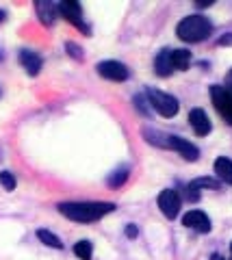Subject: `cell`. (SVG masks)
<instances>
[{
  "mask_svg": "<svg viewBox=\"0 0 232 260\" xmlns=\"http://www.w3.org/2000/svg\"><path fill=\"white\" fill-rule=\"evenodd\" d=\"M113 210L115 204H109V202H63V204H59V213L63 217L81 223L98 221Z\"/></svg>",
  "mask_w": 232,
  "mask_h": 260,
  "instance_id": "1",
  "label": "cell"
},
{
  "mask_svg": "<svg viewBox=\"0 0 232 260\" xmlns=\"http://www.w3.org/2000/svg\"><path fill=\"white\" fill-rule=\"evenodd\" d=\"M211 30H213V24L209 18H204V15H189V18L182 20L178 24V28H176L178 37L187 44L204 42V39L211 35Z\"/></svg>",
  "mask_w": 232,
  "mask_h": 260,
  "instance_id": "2",
  "label": "cell"
},
{
  "mask_svg": "<svg viewBox=\"0 0 232 260\" xmlns=\"http://www.w3.org/2000/svg\"><path fill=\"white\" fill-rule=\"evenodd\" d=\"M148 100L152 104V109H154L156 113H161L163 117H174L180 109V104L174 95L165 93V91H158V89H148Z\"/></svg>",
  "mask_w": 232,
  "mask_h": 260,
  "instance_id": "3",
  "label": "cell"
},
{
  "mask_svg": "<svg viewBox=\"0 0 232 260\" xmlns=\"http://www.w3.org/2000/svg\"><path fill=\"white\" fill-rule=\"evenodd\" d=\"M211 100L215 104V109L219 111V115L232 124V91L228 87H221V85H215L211 87Z\"/></svg>",
  "mask_w": 232,
  "mask_h": 260,
  "instance_id": "4",
  "label": "cell"
},
{
  "mask_svg": "<svg viewBox=\"0 0 232 260\" xmlns=\"http://www.w3.org/2000/svg\"><path fill=\"white\" fill-rule=\"evenodd\" d=\"M156 204H158L161 213L167 219H176V217H178V213H180V195L176 191H172V189H165L156 198Z\"/></svg>",
  "mask_w": 232,
  "mask_h": 260,
  "instance_id": "5",
  "label": "cell"
},
{
  "mask_svg": "<svg viewBox=\"0 0 232 260\" xmlns=\"http://www.w3.org/2000/svg\"><path fill=\"white\" fill-rule=\"evenodd\" d=\"M98 74L102 78H107V80H115V83H122V80H126L128 76H130V72H128V68L124 63H119V61H102L98 63Z\"/></svg>",
  "mask_w": 232,
  "mask_h": 260,
  "instance_id": "6",
  "label": "cell"
},
{
  "mask_svg": "<svg viewBox=\"0 0 232 260\" xmlns=\"http://www.w3.org/2000/svg\"><path fill=\"white\" fill-rule=\"evenodd\" d=\"M57 9L63 13V18L74 24L76 28H81L83 32H89V26L83 22V9H81V5L78 3H74V0H65V3H61Z\"/></svg>",
  "mask_w": 232,
  "mask_h": 260,
  "instance_id": "7",
  "label": "cell"
},
{
  "mask_svg": "<svg viewBox=\"0 0 232 260\" xmlns=\"http://www.w3.org/2000/svg\"><path fill=\"white\" fill-rule=\"evenodd\" d=\"M182 223L195 232H202V234L211 232V219L206 217L202 210H189V213L182 217Z\"/></svg>",
  "mask_w": 232,
  "mask_h": 260,
  "instance_id": "8",
  "label": "cell"
},
{
  "mask_svg": "<svg viewBox=\"0 0 232 260\" xmlns=\"http://www.w3.org/2000/svg\"><path fill=\"white\" fill-rule=\"evenodd\" d=\"M170 150H176L180 154V156H185L187 160H197L200 158V150L195 148L193 143H189L187 139H182V137H174L170 135Z\"/></svg>",
  "mask_w": 232,
  "mask_h": 260,
  "instance_id": "9",
  "label": "cell"
},
{
  "mask_svg": "<svg viewBox=\"0 0 232 260\" xmlns=\"http://www.w3.org/2000/svg\"><path fill=\"white\" fill-rule=\"evenodd\" d=\"M189 121H191V128L195 130L197 137H206L211 133V119L209 115L202 111V109H193L189 113Z\"/></svg>",
  "mask_w": 232,
  "mask_h": 260,
  "instance_id": "10",
  "label": "cell"
},
{
  "mask_svg": "<svg viewBox=\"0 0 232 260\" xmlns=\"http://www.w3.org/2000/svg\"><path fill=\"white\" fill-rule=\"evenodd\" d=\"M20 63L30 76H37L39 72H42V65H44L42 56H39L37 52H33V50H22L20 52Z\"/></svg>",
  "mask_w": 232,
  "mask_h": 260,
  "instance_id": "11",
  "label": "cell"
},
{
  "mask_svg": "<svg viewBox=\"0 0 232 260\" xmlns=\"http://www.w3.org/2000/svg\"><path fill=\"white\" fill-rule=\"evenodd\" d=\"M154 70H156L158 76H170L174 72V61H172V50H170V48H165V50H161L156 54Z\"/></svg>",
  "mask_w": 232,
  "mask_h": 260,
  "instance_id": "12",
  "label": "cell"
},
{
  "mask_svg": "<svg viewBox=\"0 0 232 260\" xmlns=\"http://www.w3.org/2000/svg\"><path fill=\"white\" fill-rule=\"evenodd\" d=\"M35 11H37L39 20H42L46 26H50V24L54 22V18H57V7H54L52 3H48V0H37Z\"/></svg>",
  "mask_w": 232,
  "mask_h": 260,
  "instance_id": "13",
  "label": "cell"
},
{
  "mask_svg": "<svg viewBox=\"0 0 232 260\" xmlns=\"http://www.w3.org/2000/svg\"><path fill=\"white\" fill-rule=\"evenodd\" d=\"M200 189H219V182L213 180V178H197V180L189 184V200H197Z\"/></svg>",
  "mask_w": 232,
  "mask_h": 260,
  "instance_id": "14",
  "label": "cell"
},
{
  "mask_svg": "<svg viewBox=\"0 0 232 260\" xmlns=\"http://www.w3.org/2000/svg\"><path fill=\"white\" fill-rule=\"evenodd\" d=\"M215 174L219 176V180L226 184H232V160L230 158H217L215 160Z\"/></svg>",
  "mask_w": 232,
  "mask_h": 260,
  "instance_id": "15",
  "label": "cell"
},
{
  "mask_svg": "<svg viewBox=\"0 0 232 260\" xmlns=\"http://www.w3.org/2000/svg\"><path fill=\"white\" fill-rule=\"evenodd\" d=\"M143 137H146L148 143H152V145H158V148H170V135H163V133H158V130L146 128V130H143Z\"/></svg>",
  "mask_w": 232,
  "mask_h": 260,
  "instance_id": "16",
  "label": "cell"
},
{
  "mask_svg": "<svg viewBox=\"0 0 232 260\" xmlns=\"http://www.w3.org/2000/svg\"><path fill=\"white\" fill-rule=\"evenodd\" d=\"M172 61H174V70L185 72L191 63V52L189 50H172Z\"/></svg>",
  "mask_w": 232,
  "mask_h": 260,
  "instance_id": "17",
  "label": "cell"
},
{
  "mask_svg": "<svg viewBox=\"0 0 232 260\" xmlns=\"http://www.w3.org/2000/svg\"><path fill=\"white\" fill-rule=\"evenodd\" d=\"M37 239L42 241L44 245H48V247H54V249H61L63 247L61 239L57 237V234H52L50 230H37Z\"/></svg>",
  "mask_w": 232,
  "mask_h": 260,
  "instance_id": "18",
  "label": "cell"
},
{
  "mask_svg": "<svg viewBox=\"0 0 232 260\" xmlns=\"http://www.w3.org/2000/svg\"><path fill=\"white\" fill-rule=\"evenodd\" d=\"M74 254L81 258V260H91V254H93V247L89 241H78L74 245Z\"/></svg>",
  "mask_w": 232,
  "mask_h": 260,
  "instance_id": "19",
  "label": "cell"
},
{
  "mask_svg": "<svg viewBox=\"0 0 232 260\" xmlns=\"http://www.w3.org/2000/svg\"><path fill=\"white\" fill-rule=\"evenodd\" d=\"M128 180V167H119L117 172H113L109 176V186H122L124 182Z\"/></svg>",
  "mask_w": 232,
  "mask_h": 260,
  "instance_id": "20",
  "label": "cell"
},
{
  "mask_svg": "<svg viewBox=\"0 0 232 260\" xmlns=\"http://www.w3.org/2000/svg\"><path fill=\"white\" fill-rule=\"evenodd\" d=\"M15 176L11 172H0V186H3L5 191H13L15 189Z\"/></svg>",
  "mask_w": 232,
  "mask_h": 260,
  "instance_id": "21",
  "label": "cell"
},
{
  "mask_svg": "<svg viewBox=\"0 0 232 260\" xmlns=\"http://www.w3.org/2000/svg\"><path fill=\"white\" fill-rule=\"evenodd\" d=\"M65 48H68L70 56H74V59H78V61L83 59V48H81V46H76L74 42H68V44H65Z\"/></svg>",
  "mask_w": 232,
  "mask_h": 260,
  "instance_id": "22",
  "label": "cell"
},
{
  "mask_svg": "<svg viewBox=\"0 0 232 260\" xmlns=\"http://www.w3.org/2000/svg\"><path fill=\"white\" fill-rule=\"evenodd\" d=\"M219 46H232V32H228V35H223L219 39Z\"/></svg>",
  "mask_w": 232,
  "mask_h": 260,
  "instance_id": "23",
  "label": "cell"
},
{
  "mask_svg": "<svg viewBox=\"0 0 232 260\" xmlns=\"http://www.w3.org/2000/svg\"><path fill=\"white\" fill-rule=\"evenodd\" d=\"M126 234H128V237H130V239H135V237H137V225L130 223V225L126 228Z\"/></svg>",
  "mask_w": 232,
  "mask_h": 260,
  "instance_id": "24",
  "label": "cell"
},
{
  "mask_svg": "<svg viewBox=\"0 0 232 260\" xmlns=\"http://www.w3.org/2000/svg\"><path fill=\"white\" fill-rule=\"evenodd\" d=\"M211 260H228V258H223L221 254H213V256H211Z\"/></svg>",
  "mask_w": 232,
  "mask_h": 260,
  "instance_id": "25",
  "label": "cell"
},
{
  "mask_svg": "<svg viewBox=\"0 0 232 260\" xmlns=\"http://www.w3.org/2000/svg\"><path fill=\"white\" fill-rule=\"evenodd\" d=\"M5 18H7V13H5L3 9H0V22H5Z\"/></svg>",
  "mask_w": 232,
  "mask_h": 260,
  "instance_id": "26",
  "label": "cell"
},
{
  "mask_svg": "<svg viewBox=\"0 0 232 260\" xmlns=\"http://www.w3.org/2000/svg\"><path fill=\"white\" fill-rule=\"evenodd\" d=\"M228 87H232V70H230V74H228Z\"/></svg>",
  "mask_w": 232,
  "mask_h": 260,
  "instance_id": "27",
  "label": "cell"
},
{
  "mask_svg": "<svg viewBox=\"0 0 232 260\" xmlns=\"http://www.w3.org/2000/svg\"><path fill=\"white\" fill-rule=\"evenodd\" d=\"M230 91H232V87H230Z\"/></svg>",
  "mask_w": 232,
  "mask_h": 260,
  "instance_id": "28",
  "label": "cell"
},
{
  "mask_svg": "<svg viewBox=\"0 0 232 260\" xmlns=\"http://www.w3.org/2000/svg\"><path fill=\"white\" fill-rule=\"evenodd\" d=\"M230 249H232V245H230Z\"/></svg>",
  "mask_w": 232,
  "mask_h": 260,
  "instance_id": "29",
  "label": "cell"
}]
</instances>
